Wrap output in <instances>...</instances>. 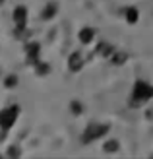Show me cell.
Listing matches in <instances>:
<instances>
[{
    "label": "cell",
    "mask_w": 153,
    "mask_h": 159,
    "mask_svg": "<svg viewBox=\"0 0 153 159\" xmlns=\"http://www.w3.org/2000/svg\"><path fill=\"white\" fill-rule=\"evenodd\" d=\"M153 97V85L147 84L146 80H138L132 87V97H130V105L132 107H140L143 103H147Z\"/></svg>",
    "instance_id": "cell-1"
},
{
    "label": "cell",
    "mask_w": 153,
    "mask_h": 159,
    "mask_svg": "<svg viewBox=\"0 0 153 159\" xmlns=\"http://www.w3.org/2000/svg\"><path fill=\"white\" fill-rule=\"evenodd\" d=\"M33 70H35V74H37V76H41V78L51 74V66H49V62H41V60L33 64Z\"/></svg>",
    "instance_id": "cell-12"
},
{
    "label": "cell",
    "mask_w": 153,
    "mask_h": 159,
    "mask_svg": "<svg viewBox=\"0 0 153 159\" xmlns=\"http://www.w3.org/2000/svg\"><path fill=\"white\" fill-rule=\"evenodd\" d=\"M118 149H120V142L115 140V138H110V140H107L103 144V152L105 153H116Z\"/></svg>",
    "instance_id": "cell-13"
},
{
    "label": "cell",
    "mask_w": 153,
    "mask_h": 159,
    "mask_svg": "<svg viewBox=\"0 0 153 159\" xmlns=\"http://www.w3.org/2000/svg\"><path fill=\"white\" fill-rule=\"evenodd\" d=\"M78 41L82 45H91L95 41V29L93 27H82L78 33Z\"/></svg>",
    "instance_id": "cell-7"
},
{
    "label": "cell",
    "mask_w": 153,
    "mask_h": 159,
    "mask_svg": "<svg viewBox=\"0 0 153 159\" xmlns=\"http://www.w3.org/2000/svg\"><path fill=\"white\" fill-rule=\"evenodd\" d=\"M83 64H85V60H83V54L79 52V51H74L68 57V70H70V72L78 74L79 70L83 68Z\"/></svg>",
    "instance_id": "cell-5"
},
{
    "label": "cell",
    "mask_w": 153,
    "mask_h": 159,
    "mask_svg": "<svg viewBox=\"0 0 153 159\" xmlns=\"http://www.w3.org/2000/svg\"><path fill=\"white\" fill-rule=\"evenodd\" d=\"M126 60H128V54L122 52V51H115V52L110 54V64L112 66H122Z\"/></svg>",
    "instance_id": "cell-11"
},
{
    "label": "cell",
    "mask_w": 153,
    "mask_h": 159,
    "mask_svg": "<svg viewBox=\"0 0 153 159\" xmlns=\"http://www.w3.org/2000/svg\"><path fill=\"white\" fill-rule=\"evenodd\" d=\"M39 54H41V43L39 41H27L25 45V62L29 66H33L39 62Z\"/></svg>",
    "instance_id": "cell-4"
},
{
    "label": "cell",
    "mask_w": 153,
    "mask_h": 159,
    "mask_svg": "<svg viewBox=\"0 0 153 159\" xmlns=\"http://www.w3.org/2000/svg\"><path fill=\"white\" fill-rule=\"evenodd\" d=\"M0 76H2V70H0Z\"/></svg>",
    "instance_id": "cell-17"
},
{
    "label": "cell",
    "mask_w": 153,
    "mask_h": 159,
    "mask_svg": "<svg viewBox=\"0 0 153 159\" xmlns=\"http://www.w3.org/2000/svg\"><path fill=\"white\" fill-rule=\"evenodd\" d=\"M56 14H58V4H56V2H49V4H45V8L41 10V20L49 21V20L54 18Z\"/></svg>",
    "instance_id": "cell-8"
},
{
    "label": "cell",
    "mask_w": 153,
    "mask_h": 159,
    "mask_svg": "<svg viewBox=\"0 0 153 159\" xmlns=\"http://www.w3.org/2000/svg\"><path fill=\"white\" fill-rule=\"evenodd\" d=\"M6 155L8 157H20L21 155V149L18 146H10V148H8V152H6Z\"/></svg>",
    "instance_id": "cell-16"
},
{
    "label": "cell",
    "mask_w": 153,
    "mask_h": 159,
    "mask_svg": "<svg viewBox=\"0 0 153 159\" xmlns=\"http://www.w3.org/2000/svg\"><path fill=\"white\" fill-rule=\"evenodd\" d=\"M110 126L109 124H103V122H89L85 126V130L82 134V144L87 146V144H93L95 140H101L109 134Z\"/></svg>",
    "instance_id": "cell-2"
},
{
    "label": "cell",
    "mask_w": 153,
    "mask_h": 159,
    "mask_svg": "<svg viewBox=\"0 0 153 159\" xmlns=\"http://www.w3.org/2000/svg\"><path fill=\"white\" fill-rule=\"evenodd\" d=\"M2 84H4V87H8V89H14V87H18L20 78H18V74H8V76L2 80Z\"/></svg>",
    "instance_id": "cell-14"
},
{
    "label": "cell",
    "mask_w": 153,
    "mask_h": 159,
    "mask_svg": "<svg viewBox=\"0 0 153 159\" xmlns=\"http://www.w3.org/2000/svg\"><path fill=\"white\" fill-rule=\"evenodd\" d=\"M112 52H115V47L109 45V43H99L97 49H95V54H99V57H107V58H110Z\"/></svg>",
    "instance_id": "cell-9"
},
{
    "label": "cell",
    "mask_w": 153,
    "mask_h": 159,
    "mask_svg": "<svg viewBox=\"0 0 153 159\" xmlns=\"http://www.w3.org/2000/svg\"><path fill=\"white\" fill-rule=\"evenodd\" d=\"M20 111L21 107L20 105H10V107H6L0 111V130H10L14 122L18 120V116H20Z\"/></svg>",
    "instance_id": "cell-3"
},
{
    "label": "cell",
    "mask_w": 153,
    "mask_h": 159,
    "mask_svg": "<svg viewBox=\"0 0 153 159\" xmlns=\"http://www.w3.org/2000/svg\"><path fill=\"white\" fill-rule=\"evenodd\" d=\"M70 113L74 115V116L83 115V103H79V101H72V103H70Z\"/></svg>",
    "instance_id": "cell-15"
},
{
    "label": "cell",
    "mask_w": 153,
    "mask_h": 159,
    "mask_svg": "<svg viewBox=\"0 0 153 159\" xmlns=\"http://www.w3.org/2000/svg\"><path fill=\"white\" fill-rule=\"evenodd\" d=\"M124 18H126V21L130 23V25H134V23L140 20V12H138V8H134V6L126 8V10H124Z\"/></svg>",
    "instance_id": "cell-10"
},
{
    "label": "cell",
    "mask_w": 153,
    "mask_h": 159,
    "mask_svg": "<svg viewBox=\"0 0 153 159\" xmlns=\"http://www.w3.org/2000/svg\"><path fill=\"white\" fill-rule=\"evenodd\" d=\"M12 20L16 27H27V8L25 6H16L12 12Z\"/></svg>",
    "instance_id": "cell-6"
}]
</instances>
